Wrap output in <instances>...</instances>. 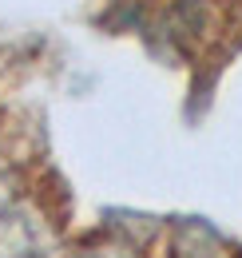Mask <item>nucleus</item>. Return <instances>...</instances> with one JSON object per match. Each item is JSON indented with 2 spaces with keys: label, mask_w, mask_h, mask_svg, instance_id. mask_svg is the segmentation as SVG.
Listing matches in <instances>:
<instances>
[]
</instances>
